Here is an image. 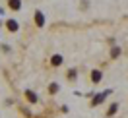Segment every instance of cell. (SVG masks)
<instances>
[{"instance_id": "6da1fadb", "label": "cell", "mask_w": 128, "mask_h": 118, "mask_svg": "<svg viewBox=\"0 0 128 118\" xmlns=\"http://www.w3.org/2000/svg\"><path fill=\"white\" fill-rule=\"evenodd\" d=\"M6 27H8V31H12V33H16L18 29H20V25H18L16 19H8V21H6Z\"/></svg>"}, {"instance_id": "7a4b0ae2", "label": "cell", "mask_w": 128, "mask_h": 118, "mask_svg": "<svg viewBox=\"0 0 128 118\" xmlns=\"http://www.w3.org/2000/svg\"><path fill=\"white\" fill-rule=\"evenodd\" d=\"M35 23L39 25V27H43V25H45V16H43V14H41L39 10H37V12H35Z\"/></svg>"}, {"instance_id": "3957f363", "label": "cell", "mask_w": 128, "mask_h": 118, "mask_svg": "<svg viewBox=\"0 0 128 118\" xmlns=\"http://www.w3.org/2000/svg\"><path fill=\"white\" fill-rule=\"evenodd\" d=\"M60 64H62V56H60V54H54L52 58H50V66H54V68H56V66H60Z\"/></svg>"}, {"instance_id": "277c9868", "label": "cell", "mask_w": 128, "mask_h": 118, "mask_svg": "<svg viewBox=\"0 0 128 118\" xmlns=\"http://www.w3.org/2000/svg\"><path fill=\"white\" fill-rule=\"evenodd\" d=\"M8 4H10L12 10H20L22 8V0H8Z\"/></svg>"}, {"instance_id": "5b68a950", "label": "cell", "mask_w": 128, "mask_h": 118, "mask_svg": "<svg viewBox=\"0 0 128 118\" xmlns=\"http://www.w3.org/2000/svg\"><path fill=\"white\" fill-rule=\"evenodd\" d=\"M91 79H93V83H99V81H101V72L93 70V72H91Z\"/></svg>"}, {"instance_id": "8992f818", "label": "cell", "mask_w": 128, "mask_h": 118, "mask_svg": "<svg viewBox=\"0 0 128 118\" xmlns=\"http://www.w3.org/2000/svg\"><path fill=\"white\" fill-rule=\"evenodd\" d=\"M25 97H27L29 103H37V95L33 93V91H25Z\"/></svg>"}, {"instance_id": "52a82bcc", "label": "cell", "mask_w": 128, "mask_h": 118, "mask_svg": "<svg viewBox=\"0 0 128 118\" xmlns=\"http://www.w3.org/2000/svg\"><path fill=\"white\" fill-rule=\"evenodd\" d=\"M107 95H109V91H105V93L97 95V99H93V105H99V103L103 101V99H105V97H107Z\"/></svg>"}, {"instance_id": "ba28073f", "label": "cell", "mask_w": 128, "mask_h": 118, "mask_svg": "<svg viewBox=\"0 0 128 118\" xmlns=\"http://www.w3.org/2000/svg\"><path fill=\"white\" fill-rule=\"evenodd\" d=\"M116 109H118V105H116V103H112L111 107H109V112H107V114H109V116H111V114H114V112H116Z\"/></svg>"}, {"instance_id": "9c48e42d", "label": "cell", "mask_w": 128, "mask_h": 118, "mask_svg": "<svg viewBox=\"0 0 128 118\" xmlns=\"http://www.w3.org/2000/svg\"><path fill=\"white\" fill-rule=\"evenodd\" d=\"M48 91H50V93H56V91H58V85H56V83H50Z\"/></svg>"}, {"instance_id": "30bf717a", "label": "cell", "mask_w": 128, "mask_h": 118, "mask_svg": "<svg viewBox=\"0 0 128 118\" xmlns=\"http://www.w3.org/2000/svg\"><path fill=\"white\" fill-rule=\"evenodd\" d=\"M120 54V48H112V58H116Z\"/></svg>"}, {"instance_id": "8fae6325", "label": "cell", "mask_w": 128, "mask_h": 118, "mask_svg": "<svg viewBox=\"0 0 128 118\" xmlns=\"http://www.w3.org/2000/svg\"><path fill=\"white\" fill-rule=\"evenodd\" d=\"M68 78H70V79L76 78V70H70V72H68Z\"/></svg>"}]
</instances>
